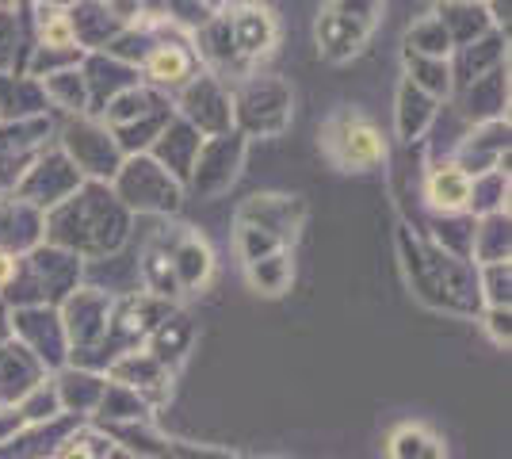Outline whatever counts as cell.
Masks as SVG:
<instances>
[{
  "label": "cell",
  "instance_id": "cell-1",
  "mask_svg": "<svg viewBox=\"0 0 512 459\" xmlns=\"http://www.w3.org/2000/svg\"><path fill=\"white\" fill-rule=\"evenodd\" d=\"M329 150H333V157H337L341 165L352 169V165H371V161H379L383 142H379V134L371 131L367 123L344 115V119H337V123L329 127Z\"/></svg>",
  "mask_w": 512,
  "mask_h": 459
},
{
  "label": "cell",
  "instance_id": "cell-4",
  "mask_svg": "<svg viewBox=\"0 0 512 459\" xmlns=\"http://www.w3.org/2000/svg\"><path fill=\"white\" fill-rule=\"evenodd\" d=\"M62 459H88V452H85V448H73V452H65Z\"/></svg>",
  "mask_w": 512,
  "mask_h": 459
},
{
  "label": "cell",
  "instance_id": "cell-2",
  "mask_svg": "<svg viewBox=\"0 0 512 459\" xmlns=\"http://www.w3.org/2000/svg\"><path fill=\"white\" fill-rule=\"evenodd\" d=\"M150 69H153V77H161V81H176V77H184L188 62H184L180 50H172L169 46V50H157V54H153Z\"/></svg>",
  "mask_w": 512,
  "mask_h": 459
},
{
  "label": "cell",
  "instance_id": "cell-3",
  "mask_svg": "<svg viewBox=\"0 0 512 459\" xmlns=\"http://www.w3.org/2000/svg\"><path fill=\"white\" fill-rule=\"evenodd\" d=\"M12 276V261L8 257H0V280H8Z\"/></svg>",
  "mask_w": 512,
  "mask_h": 459
}]
</instances>
